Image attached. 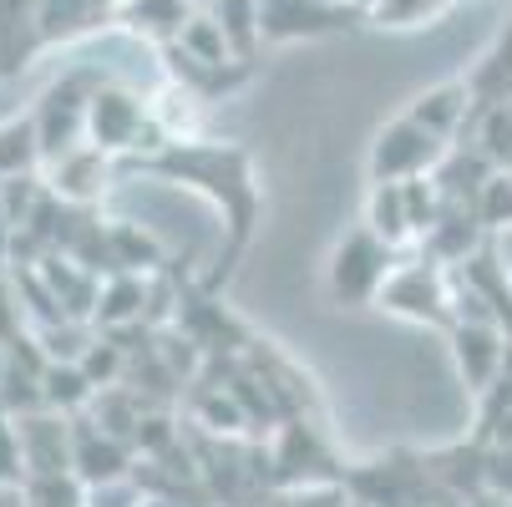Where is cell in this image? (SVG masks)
Here are the masks:
<instances>
[{"mask_svg": "<svg viewBox=\"0 0 512 507\" xmlns=\"http://www.w3.org/2000/svg\"><path fill=\"white\" fill-rule=\"evenodd\" d=\"M376 310L411 320V325H452V279L431 254L396 259L386 284L376 289Z\"/></svg>", "mask_w": 512, "mask_h": 507, "instance_id": "1", "label": "cell"}, {"mask_svg": "<svg viewBox=\"0 0 512 507\" xmlns=\"http://www.w3.org/2000/svg\"><path fill=\"white\" fill-rule=\"evenodd\" d=\"M391 264H396V249H386L371 229H350V234L335 244L330 264H325L330 300H335V305H350V310L376 305V289L386 284Z\"/></svg>", "mask_w": 512, "mask_h": 507, "instance_id": "2", "label": "cell"}, {"mask_svg": "<svg viewBox=\"0 0 512 507\" xmlns=\"http://www.w3.org/2000/svg\"><path fill=\"white\" fill-rule=\"evenodd\" d=\"M447 158V137L426 132L421 122H411L406 112L396 122H386L365 153V173L371 183H406V178H421V173H436V163Z\"/></svg>", "mask_w": 512, "mask_h": 507, "instance_id": "3", "label": "cell"}, {"mask_svg": "<svg viewBox=\"0 0 512 507\" xmlns=\"http://www.w3.org/2000/svg\"><path fill=\"white\" fill-rule=\"evenodd\" d=\"M142 137H158L148 122V97H137L127 87H92L87 92V142L97 153H137Z\"/></svg>", "mask_w": 512, "mask_h": 507, "instance_id": "4", "label": "cell"}, {"mask_svg": "<svg viewBox=\"0 0 512 507\" xmlns=\"http://www.w3.org/2000/svg\"><path fill=\"white\" fill-rule=\"evenodd\" d=\"M355 16L340 0H259V41H315L345 31Z\"/></svg>", "mask_w": 512, "mask_h": 507, "instance_id": "5", "label": "cell"}, {"mask_svg": "<svg viewBox=\"0 0 512 507\" xmlns=\"http://www.w3.org/2000/svg\"><path fill=\"white\" fill-rule=\"evenodd\" d=\"M11 421H16V437H21L26 477L71 472V416H61L51 406H31V411H11Z\"/></svg>", "mask_w": 512, "mask_h": 507, "instance_id": "6", "label": "cell"}, {"mask_svg": "<svg viewBox=\"0 0 512 507\" xmlns=\"http://www.w3.org/2000/svg\"><path fill=\"white\" fill-rule=\"evenodd\" d=\"M36 127V148H41V163L71 153L77 142H87V92L77 82H61L41 97V112L31 117Z\"/></svg>", "mask_w": 512, "mask_h": 507, "instance_id": "7", "label": "cell"}, {"mask_svg": "<svg viewBox=\"0 0 512 507\" xmlns=\"http://www.w3.org/2000/svg\"><path fill=\"white\" fill-rule=\"evenodd\" d=\"M452 355H457V371L472 391H492L502 381V345L507 330L497 320H452Z\"/></svg>", "mask_w": 512, "mask_h": 507, "instance_id": "8", "label": "cell"}, {"mask_svg": "<svg viewBox=\"0 0 512 507\" xmlns=\"http://www.w3.org/2000/svg\"><path fill=\"white\" fill-rule=\"evenodd\" d=\"M107 188V153H97L92 142H77L71 153L51 158V193L66 203H92Z\"/></svg>", "mask_w": 512, "mask_h": 507, "instance_id": "9", "label": "cell"}, {"mask_svg": "<svg viewBox=\"0 0 512 507\" xmlns=\"http://www.w3.org/2000/svg\"><path fill=\"white\" fill-rule=\"evenodd\" d=\"M148 122L158 132V142H168V148H188V142L198 137L203 127V97L183 82H168L153 102H148Z\"/></svg>", "mask_w": 512, "mask_h": 507, "instance_id": "10", "label": "cell"}, {"mask_svg": "<svg viewBox=\"0 0 512 507\" xmlns=\"http://www.w3.org/2000/svg\"><path fill=\"white\" fill-rule=\"evenodd\" d=\"M472 92H467V82H442V87H426L411 107H406V117L411 122H421L426 132H436V137H457V127L472 117Z\"/></svg>", "mask_w": 512, "mask_h": 507, "instance_id": "11", "label": "cell"}, {"mask_svg": "<svg viewBox=\"0 0 512 507\" xmlns=\"http://www.w3.org/2000/svg\"><path fill=\"white\" fill-rule=\"evenodd\" d=\"M386 249H406L416 239L411 229V213H406V188L401 183H371V193H365V224Z\"/></svg>", "mask_w": 512, "mask_h": 507, "instance_id": "12", "label": "cell"}, {"mask_svg": "<svg viewBox=\"0 0 512 507\" xmlns=\"http://www.w3.org/2000/svg\"><path fill=\"white\" fill-rule=\"evenodd\" d=\"M122 26L137 36H153V41H178L183 21L193 16L188 0H122Z\"/></svg>", "mask_w": 512, "mask_h": 507, "instance_id": "13", "label": "cell"}, {"mask_svg": "<svg viewBox=\"0 0 512 507\" xmlns=\"http://www.w3.org/2000/svg\"><path fill=\"white\" fill-rule=\"evenodd\" d=\"M36 391H41V406H51L61 416H71L77 406H87L97 396V386L82 376L77 360H66V366H41L36 371Z\"/></svg>", "mask_w": 512, "mask_h": 507, "instance_id": "14", "label": "cell"}, {"mask_svg": "<svg viewBox=\"0 0 512 507\" xmlns=\"http://www.w3.org/2000/svg\"><path fill=\"white\" fill-rule=\"evenodd\" d=\"M208 16L218 21V31H224V41H229L234 61L244 66V61H249V51L259 46V0H213Z\"/></svg>", "mask_w": 512, "mask_h": 507, "instance_id": "15", "label": "cell"}, {"mask_svg": "<svg viewBox=\"0 0 512 507\" xmlns=\"http://www.w3.org/2000/svg\"><path fill=\"white\" fill-rule=\"evenodd\" d=\"M41 163V148H36V127L31 117H16L0 127V178H21Z\"/></svg>", "mask_w": 512, "mask_h": 507, "instance_id": "16", "label": "cell"}, {"mask_svg": "<svg viewBox=\"0 0 512 507\" xmlns=\"http://www.w3.org/2000/svg\"><path fill=\"white\" fill-rule=\"evenodd\" d=\"M21 487H26V507H82L87 502V482L77 472H36Z\"/></svg>", "mask_w": 512, "mask_h": 507, "instance_id": "17", "label": "cell"}, {"mask_svg": "<svg viewBox=\"0 0 512 507\" xmlns=\"http://www.w3.org/2000/svg\"><path fill=\"white\" fill-rule=\"evenodd\" d=\"M477 153H482L492 168H512V102H492V107H482Z\"/></svg>", "mask_w": 512, "mask_h": 507, "instance_id": "18", "label": "cell"}, {"mask_svg": "<svg viewBox=\"0 0 512 507\" xmlns=\"http://www.w3.org/2000/svg\"><path fill=\"white\" fill-rule=\"evenodd\" d=\"M452 6V0H381V6L365 16V21H376V26H391V31H406V26H421L431 16H442Z\"/></svg>", "mask_w": 512, "mask_h": 507, "instance_id": "19", "label": "cell"}, {"mask_svg": "<svg viewBox=\"0 0 512 507\" xmlns=\"http://www.w3.org/2000/svg\"><path fill=\"white\" fill-rule=\"evenodd\" d=\"M148 492H142L132 477H107V482H87V502L82 507H142Z\"/></svg>", "mask_w": 512, "mask_h": 507, "instance_id": "20", "label": "cell"}, {"mask_svg": "<svg viewBox=\"0 0 512 507\" xmlns=\"http://www.w3.org/2000/svg\"><path fill=\"white\" fill-rule=\"evenodd\" d=\"M0 482H26V462H21V437L11 411H0Z\"/></svg>", "mask_w": 512, "mask_h": 507, "instance_id": "21", "label": "cell"}, {"mask_svg": "<svg viewBox=\"0 0 512 507\" xmlns=\"http://www.w3.org/2000/svg\"><path fill=\"white\" fill-rule=\"evenodd\" d=\"M340 6H345L350 16H371V11L381 6V0H340Z\"/></svg>", "mask_w": 512, "mask_h": 507, "instance_id": "22", "label": "cell"}, {"mask_svg": "<svg viewBox=\"0 0 512 507\" xmlns=\"http://www.w3.org/2000/svg\"><path fill=\"white\" fill-rule=\"evenodd\" d=\"M213 6V0H188V11H208Z\"/></svg>", "mask_w": 512, "mask_h": 507, "instance_id": "23", "label": "cell"}, {"mask_svg": "<svg viewBox=\"0 0 512 507\" xmlns=\"http://www.w3.org/2000/svg\"><path fill=\"white\" fill-rule=\"evenodd\" d=\"M507 264H512V259H507ZM507 279H512V269H507Z\"/></svg>", "mask_w": 512, "mask_h": 507, "instance_id": "24", "label": "cell"}]
</instances>
